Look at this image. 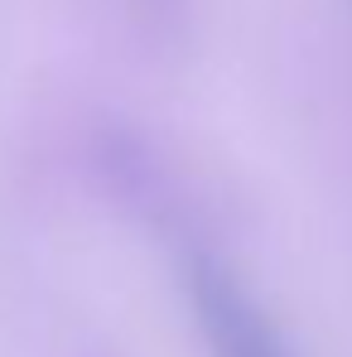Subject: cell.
Wrapping results in <instances>:
<instances>
[{
  "mask_svg": "<svg viewBox=\"0 0 352 357\" xmlns=\"http://www.w3.org/2000/svg\"><path fill=\"white\" fill-rule=\"evenodd\" d=\"M188 295H193V319L208 343V357H290L280 328L241 290V280L227 266L198 256L188 266Z\"/></svg>",
  "mask_w": 352,
  "mask_h": 357,
  "instance_id": "1",
  "label": "cell"
}]
</instances>
